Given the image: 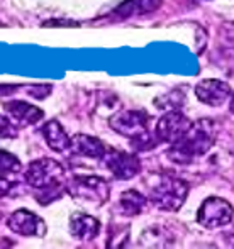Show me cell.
<instances>
[{"mask_svg": "<svg viewBox=\"0 0 234 249\" xmlns=\"http://www.w3.org/2000/svg\"><path fill=\"white\" fill-rule=\"evenodd\" d=\"M216 142V127L211 121H198L168 149V158L177 164H190L204 156Z\"/></svg>", "mask_w": 234, "mask_h": 249, "instance_id": "1", "label": "cell"}, {"mask_svg": "<svg viewBox=\"0 0 234 249\" xmlns=\"http://www.w3.org/2000/svg\"><path fill=\"white\" fill-rule=\"evenodd\" d=\"M17 136V129L14 127V124L9 119L2 117L0 115V139L3 138H16Z\"/></svg>", "mask_w": 234, "mask_h": 249, "instance_id": "17", "label": "cell"}, {"mask_svg": "<svg viewBox=\"0 0 234 249\" xmlns=\"http://www.w3.org/2000/svg\"><path fill=\"white\" fill-rule=\"evenodd\" d=\"M70 149L75 154L85 158H102L106 154V146L100 139L83 134H78L70 139Z\"/></svg>", "mask_w": 234, "mask_h": 249, "instance_id": "10", "label": "cell"}, {"mask_svg": "<svg viewBox=\"0 0 234 249\" xmlns=\"http://www.w3.org/2000/svg\"><path fill=\"white\" fill-rule=\"evenodd\" d=\"M229 107H231V112L234 114V97H231V105H229Z\"/></svg>", "mask_w": 234, "mask_h": 249, "instance_id": "18", "label": "cell"}, {"mask_svg": "<svg viewBox=\"0 0 234 249\" xmlns=\"http://www.w3.org/2000/svg\"><path fill=\"white\" fill-rule=\"evenodd\" d=\"M190 125L192 122L187 115L178 110H170L156 124V138H160V141L163 142L173 144L190 129Z\"/></svg>", "mask_w": 234, "mask_h": 249, "instance_id": "8", "label": "cell"}, {"mask_svg": "<svg viewBox=\"0 0 234 249\" xmlns=\"http://www.w3.org/2000/svg\"><path fill=\"white\" fill-rule=\"evenodd\" d=\"M20 170H22V166L16 156L5 153V151H0V178L14 180V177L19 175Z\"/></svg>", "mask_w": 234, "mask_h": 249, "instance_id": "16", "label": "cell"}, {"mask_svg": "<svg viewBox=\"0 0 234 249\" xmlns=\"http://www.w3.org/2000/svg\"><path fill=\"white\" fill-rule=\"evenodd\" d=\"M5 108L12 115V119H16L20 124H36L37 121L43 119V112L37 107H34V105L26 104V102H9L5 105Z\"/></svg>", "mask_w": 234, "mask_h": 249, "instance_id": "13", "label": "cell"}, {"mask_svg": "<svg viewBox=\"0 0 234 249\" xmlns=\"http://www.w3.org/2000/svg\"><path fill=\"white\" fill-rule=\"evenodd\" d=\"M63 177H65V170L53 160L34 161L29 164V170L26 173L27 181L36 188L63 187Z\"/></svg>", "mask_w": 234, "mask_h": 249, "instance_id": "3", "label": "cell"}, {"mask_svg": "<svg viewBox=\"0 0 234 249\" xmlns=\"http://www.w3.org/2000/svg\"><path fill=\"white\" fill-rule=\"evenodd\" d=\"M146 203H148V198L139 194L138 190H126L124 194L121 195V198H119L117 209L122 215L134 217V215H139V213L146 209Z\"/></svg>", "mask_w": 234, "mask_h": 249, "instance_id": "12", "label": "cell"}, {"mask_svg": "<svg viewBox=\"0 0 234 249\" xmlns=\"http://www.w3.org/2000/svg\"><path fill=\"white\" fill-rule=\"evenodd\" d=\"M9 227L14 232L22 234V236H34L39 227L44 229V224L41 222L39 217H36L34 213L27 212V210H19V212L10 215Z\"/></svg>", "mask_w": 234, "mask_h": 249, "instance_id": "11", "label": "cell"}, {"mask_svg": "<svg viewBox=\"0 0 234 249\" xmlns=\"http://www.w3.org/2000/svg\"><path fill=\"white\" fill-rule=\"evenodd\" d=\"M43 132L51 149L58 151V153H63V151L70 149V138L66 136L65 129H63L56 121L48 122V124L44 125Z\"/></svg>", "mask_w": 234, "mask_h": 249, "instance_id": "15", "label": "cell"}, {"mask_svg": "<svg viewBox=\"0 0 234 249\" xmlns=\"http://www.w3.org/2000/svg\"><path fill=\"white\" fill-rule=\"evenodd\" d=\"M148 114L141 110H121L110 119V127L121 136L136 139L148 132Z\"/></svg>", "mask_w": 234, "mask_h": 249, "instance_id": "5", "label": "cell"}, {"mask_svg": "<svg viewBox=\"0 0 234 249\" xmlns=\"http://www.w3.org/2000/svg\"><path fill=\"white\" fill-rule=\"evenodd\" d=\"M99 222L90 215H75L70 224V229L75 237L82 241H90L99 234Z\"/></svg>", "mask_w": 234, "mask_h": 249, "instance_id": "14", "label": "cell"}, {"mask_svg": "<svg viewBox=\"0 0 234 249\" xmlns=\"http://www.w3.org/2000/svg\"><path fill=\"white\" fill-rule=\"evenodd\" d=\"M195 95L205 105L219 107L231 95V87L221 80H202L195 87Z\"/></svg>", "mask_w": 234, "mask_h": 249, "instance_id": "9", "label": "cell"}, {"mask_svg": "<svg viewBox=\"0 0 234 249\" xmlns=\"http://www.w3.org/2000/svg\"><path fill=\"white\" fill-rule=\"evenodd\" d=\"M100 160L104 166L119 180H131L141 171V163L134 154L122 153V151H106Z\"/></svg>", "mask_w": 234, "mask_h": 249, "instance_id": "6", "label": "cell"}, {"mask_svg": "<svg viewBox=\"0 0 234 249\" xmlns=\"http://www.w3.org/2000/svg\"><path fill=\"white\" fill-rule=\"evenodd\" d=\"M188 195V183L181 178L166 175L162 177L151 192V202L166 212H177Z\"/></svg>", "mask_w": 234, "mask_h": 249, "instance_id": "2", "label": "cell"}, {"mask_svg": "<svg viewBox=\"0 0 234 249\" xmlns=\"http://www.w3.org/2000/svg\"><path fill=\"white\" fill-rule=\"evenodd\" d=\"M233 207L229 202L217 197L207 198L200 205L197 212V220L200 226L207 227V229H217V227L228 226L233 220Z\"/></svg>", "mask_w": 234, "mask_h": 249, "instance_id": "4", "label": "cell"}, {"mask_svg": "<svg viewBox=\"0 0 234 249\" xmlns=\"http://www.w3.org/2000/svg\"><path fill=\"white\" fill-rule=\"evenodd\" d=\"M70 192L75 197L89 202L104 203L109 198V185L100 177H76L70 183Z\"/></svg>", "mask_w": 234, "mask_h": 249, "instance_id": "7", "label": "cell"}]
</instances>
